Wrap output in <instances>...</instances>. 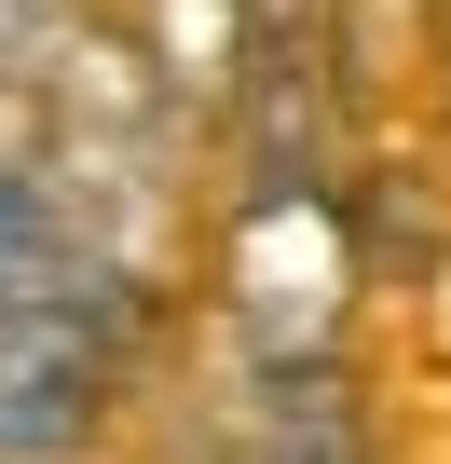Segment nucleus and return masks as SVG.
Wrapping results in <instances>:
<instances>
[{
	"instance_id": "nucleus-2",
	"label": "nucleus",
	"mask_w": 451,
	"mask_h": 464,
	"mask_svg": "<svg viewBox=\"0 0 451 464\" xmlns=\"http://www.w3.org/2000/svg\"><path fill=\"white\" fill-rule=\"evenodd\" d=\"M247 55H260V14L247 0H151V96L164 110H233L247 96Z\"/></svg>"
},
{
	"instance_id": "nucleus-3",
	"label": "nucleus",
	"mask_w": 451,
	"mask_h": 464,
	"mask_svg": "<svg viewBox=\"0 0 451 464\" xmlns=\"http://www.w3.org/2000/svg\"><path fill=\"white\" fill-rule=\"evenodd\" d=\"M247 14H260V28H274V14H315V0H247Z\"/></svg>"
},
{
	"instance_id": "nucleus-1",
	"label": "nucleus",
	"mask_w": 451,
	"mask_h": 464,
	"mask_svg": "<svg viewBox=\"0 0 451 464\" xmlns=\"http://www.w3.org/2000/svg\"><path fill=\"white\" fill-rule=\"evenodd\" d=\"M137 342V274L0 178V464H42L96 423Z\"/></svg>"
},
{
	"instance_id": "nucleus-4",
	"label": "nucleus",
	"mask_w": 451,
	"mask_h": 464,
	"mask_svg": "<svg viewBox=\"0 0 451 464\" xmlns=\"http://www.w3.org/2000/svg\"><path fill=\"white\" fill-rule=\"evenodd\" d=\"M437 55H451V0H437Z\"/></svg>"
}]
</instances>
